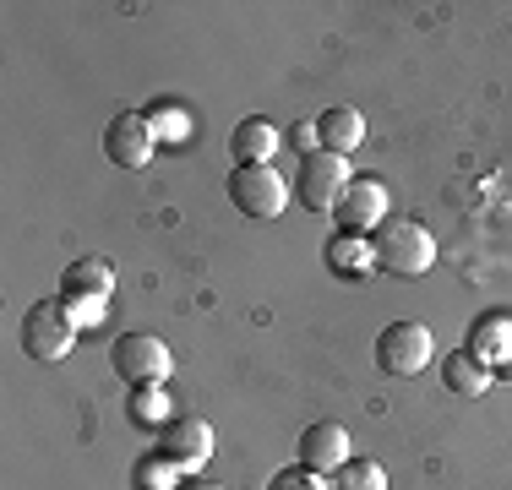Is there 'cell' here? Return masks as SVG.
I'll return each instance as SVG.
<instances>
[{
  "mask_svg": "<svg viewBox=\"0 0 512 490\" xmlns=\"http://www.w3.org/2000/svg\"><path fill=\"white\" fill-rule=\"evenodd\" d=\"M371 256H376V273L387 278H425L436 262V235L409 213L382 218V229L371 235Z\"/></svg>",
  "mask_w": 512,
  "mask_h": 490,
  "instance_id": "6da1fadb",
  "label": "cell"
},
{
  "mask_svg": "<svg viewBox=\"0 0 512 490\" xmlns=\"http://www.w3.org/2000/svg\"><path fill=\"white\" fill-rule=\"evenodd\" d=\"M22 349H28V360L44 365H60L77 349V316L66 311V300H33L22 311Z\"/></svg>",
  "mask_w": 512,
  "mask_h": 490,
  "instance_id": "7a4b0ae2",
  "label": "cell"
},
{
  "mask_svg": "<svg viewBox=\"0 0 512 490\" xmlns=\"http://www.w3.org/2000/svg\"><path fill=\"white\" fill-rule=\"evenodd\" d=\"M115 294V267L104 256H77V262L60 273V300L66 311L77 316V327H99L104 322V305Z\"/></svg>",
  "mask_w": 512,
  "mask_h": 490,
  "instance_id": "3957f363",
  "label": "cell"
},
{
  "mask_svg": "<svg viewBox=\"0 0 512 490\" xmlns=\"http://www.w3.org/2000/svg\"><path fill=\"white\" fill-rule=\"evenodd\" d=\"M431 360H436V338H431V327L414 322V316L387 322L382 333H376V365H382L387 376H420Z\"/></svg>",
  "mask_w": 512,
  "mask_h": 490,
  "instance_id": "277c9868",
  "label": "cell"
},
{
  "mask_svg": "<svg viewBox=\"0 0 512 490\" xmlns=\"http://www.w3.org/2000/svg\"><path fill=\"white\" fill-rule=\"evenodd\" d=\"M109 365H115L120 382L148 387V382H169L175 354H169V343L158 333H120L115 343H109Z\"/></svg>",
  "mask_w": 512,
  "mask_h": 490,
  "instance_id": "5b68a950",
  "label": "cell"
},
{
  "mask_svg": "<svg viewBox=\"0 0 512 490\" xmlns=\"http://www.w3.org/2000/svg\"><path fill=\"white\" fill-rule=\"evenodd\" d=\"M349 158H338V153H311V158H300V169H295V202L306 207V213H333L338 207V196H344L349 186Z\"/></svg>",
  "mask_w": 512,
  "mask_h": 490,
  "instance_id": "8992f818",
  "label": "cell"
},
{
  "mask_svg": "<svg viewBox=\"0 0 512 490\" xmlns=\"http://www.w3.org/2000/svg\"><path fill=\"white\" fill-rule=\"evenodd\" d=\"M229 202L246 218H278L289 207V180L273 164H235L229 175Z\"/></svg>",
  "mask_w": 512,
  "mask_h": 490,
  "instance_id": "52a82bcc",
  "label": "cell"
},
{
  "mask_svg": "<svg viewBox=\"0 0 512 490\" xmlns=\"http://www.w3.org/2000/svg\"><path fill=\"white\" fill-rule=\"evenodd\" d=\"M382 218H387V186H382V175H355L344 186V196H338V207H333V229H338V235L371 240L376 229H382Z\"/></svg>",
  "mask_w": 512,
  "mask_h": 490,
  "instance_id": "ba28073f",
  "label": "cell"
},
{
  "mask_svg": "<svg viewBox=\"0 0 512 490\" xmlns=\"http://www.w3.org/2000/svg\"><path fill=\"white\" fill-rule=\"evenodd\" d=\"M158 153V131L148 115H137V109H120L115 120L104 126V158L115 169H148Z\"/></svg>",
  "mask_w": 512,
  "mask_h": 490,
  "instance_id": "9c48e42d",
  "label": "cell"
},
{
  "mask_svg": "<svg viewBox=\"0 0 512 490\" xmlns=\"http://www.w3.org/2000/svg\"><path fill=\"white\" fill-rule=\"evenodd\" d=\"M158 458H169L175 469H197V463L213 458V425L197 420V414H175V420L158 431Z\"/></svg>",
  "mask_w": 512,
  "mask_h": 490,
  "instance_id": "30bf717a",
  "label": "cell"
},
{
  "mask_svg": "<svg viewBox=\"0 0 512 490\" xmlns=\"http://www.w3.org/2000/svg\"><path fill=\"white\" fill-rule=\"evenodd\" d=\"M349 458H355V452H349V431L338 420H316L295 441V463H306L311 474H322V480L338 469V463H349Z\"/></svg>",
  "mask_w": 512,
  "mask_h": 490,
  "instance_id": "8fae6325",
  "label": "cell"
},
{
  "mask_svg": "<svg viewBox=\"0 0 512 490\" xmlns=\"http://www.w3.org/2000/svg\"><path fill=\"white\" fill-rule=\"evenodd\" d=\"M463 349L474 354V360L485 365V371L496 376V365L512 360V311H485L469 322V333H463Z\"/></svg>",
  "mask_w": 512,
  "mask_h": 490,
  "instance_id": "7c38bea8",
  "label": "cell"
},
{
  "mask_svg": "<svg viewBox=\"0 0 512 490\" xmlns=\"http://www.w3.org/2000/svg\"><path fill=\"white\" fill-rule=\"evenodd\" d=\"M360 142H365V115L355 104H327L322 115H316V147H322V153L349 158Z\"/></svg>",
  "mask_w": 512,
  "mask_h": 490,
  "instance_id": "4fadbf2b",
  "label": "cell"
},
{
  "mask_svg": "<svg viewBox=\"0 0 512 490\" xmlns=\"http://www.w3.org/2000/svg\"><path fill=\"white\" fill-rule=\"evenodd\" d=\"M284 147V131L273 126V120L251 115L235 126V137H229V153H235V164H273V153Z\"/></svg>",
  "mask_w": 512,
  "mask_h": 490,
  "instance_id": "5bb4252c",
  "label": "cell"
},
{
  "mask_svg": "<svg viewBox=\"0 0 512 490\" xmlns=\"http://www.w3.org/2000/svg\"><path fill=\"white\" fill-rule=\"evenodd\" d=\"M436 365H442V387L453 392V398H480V392L496 382V376L485 371V365L474 360V354L463 349V343H458L453 354H442V360H436Z\"/></svg>",
  "mask_w": 512,
  "mask_h": 490,
  "instance_id": "9a60e30c",
  "label": "cell"
},
{
  "mask_svg": "<svg viewBox=\"0 0 512 490\" xmlns=\"http://www.w3.org/2000/svg\"><path fill=\"white\" fill-rule=\"evenodd\" d=\"M327 267L344 278H371L376 273V256H371V240L360 235H333L327 240Z\"/></svg>",
  "mask_w": 512,
  "mask_h": 490,
  "instance_id": "2e32d148",
  "label": "cell"
},
{
  "mask_svg": "<svg viewBox=\"0 0 512 490\" xmlns=\"http://www.w3.org/2000/svg\"><path fill=\"white\" fill-rule=\"evenodd\" d=\"M327 490H387V469L376 458H349L327 474Z\"/></svg>",
  "mask_w": 512,
  "mask_h": 490,
  "instance_id": "e0dca14e",
  "label": "cell"
},
{
  "mask_svg": "<svg viewBox=\"0 0 512 490\" xmlns=\"http://www.w3.org/2000/svg\"><path fill=\"white\" fill-rule=\"evenodd\" d=\"M169 392H164V382H148V387H137L131 392V420L137 425H153V431H164L169 420H175V414H169Z\"/></svg>",
  "mask_w": 512,
  "mask_h": 490,
  "instance_id": "ac0fdd59",
  "label": "cell"
},
{
  "mask_svg": "<svg viewBox=\"0 0 512 490\" xmlns=\"http://www.w3.org/2000/svg\"><path fill=\"white\" fill-rule=\"evenodd\" d=\"M267 490H327V480L311 474L306 463H289V469H278L273 480H267Z\"/></svg>",
  "mask_w": 512,
  "mask_h": 490,
  "instance_id": "d6986e66",
  "label": "cell"
},
{
  "mask_svg": "<svg viewBox=\"0 0 512 490\" xmlns=\"http://www.w3.org/2000/svg\"><path fill=\"white\" fill-rule=\"evenodd\" d=\"M284 147H295L300 158H311V153H322L316 147V120H295V126L284 131Z\"/></svg>",
  "mask_w": 512,
  "mask_h": 490,
  "instance_id": "ffe728a7",
  "label": "cell"
},
{
  "mask_svg": "<svg viewBox=\"0 0 512 490\" xmlns=\"http://www.w3.org/2000/svg\"><path fill=\"white\" fill-rule=\"evenodd\" d=\"M169 490H218V485H207V480H175Z\"/></svg>",
  "mask_w": 512,
  "mask_h": 490,
  "instance_id": "44dd1931",
  "label": "cell"
},
{
  "mask_svg": "<svg viewBox=\"0 0 512 490\" xmlns=\"http://www.w3.org/2000/svg\"><path fill=\"white\" fill-rule=\"evenodd\" d=\"M496 382H507V387H512V360H502V365H496Z\"/></svg>",
  "mask_w": 512,
  "mask_h": 490,
  "instance_id": "7402d4cb",
  "label": "cell"
}]
</instances>
